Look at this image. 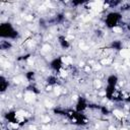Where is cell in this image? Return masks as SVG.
I'll return each instance as SVG.
<instances>
[{
  "instance_id": "8992f818",
  "label": "cell",
  "mask_w": 130,
  "mask_h": 130,
  "mask_svg": "<svg viewBox=\"0 0 130 130\" xmlns=\"http://www.w3.org/2000/svg\"><path fill=\"white\" fill-rule=\"evenodd\" d=\"M58 45L62 50H68L71 47V44L69 42V40L65 37V36H59L58 37Z\"/></svg>"
},
{
  "instance_id": "277c9868",
  "label": "cell",
  "mask_w": 130,
  "mask_h": 130,
  "mask_svg": "<svg viewBox=\"0 0 130 130\" xmlns=\"http://www.w3.org/2000/svg\"><path fill=\"white\" fill-rule=\"evenodd\" d=\"M88 106H89V103L88 101L84 98V96H79L75 103V106H74V110L77 112V113H84L86 110H88Z\"/></svg>"
},
{
  "instance_id": "5b68a950",
  "label": "cell",
  "mask_w": 130,
  "mask_h": 130,
  "mask_svg": "<svg viewBox=\"0 0 130 130\" xmlns=\"http://www.w3.org/2000/svg\"><path fill=\"white\" fill-rule=\"evenodd\" d=\"M119 76L115 73H112V74H109L106 78V83L107 85L106 86H111V87H117L118 84H119Z\"/></svg>"
},
{
  "instance_id": "3957f363",
  "label": "cell",
  "mask_w": 130,
  "mask_h": 130,
  "mask_svg": "<svg viewBox=\"0 0 130 130\" xmlns=\"http://www.w3.org/2000/svg\"><path fill=\"white\" fill-rule=\"evenodd\" d=\"M49 67H50V69H51L54 73L58 74L62 69L66 68L65 62H64V58L61 57V56H58V57L53 58V59L50 61V63H49Z\"/></svg>"
},
{
  "instance_id": "9c48e42d",
  "label": "cell",
  "mask_w": 130,
  "mask_h": 130,
  "mask_svg": "<svg viewBox=\"0 0 130 130\" xmlns=\"http://www.w3.org/2000/svg\"><path fill=\"white\" fill-rule=\"evenodd\" d=\"M0 48H1V50H3V51L11 49V48H12V43H11V41H8V40H1V42H0Z\"/></svg>"
},
{
  "instance_id": "52a82bcc",
  "label": "cell",
  "mask_w": 130,
  "mask_h": 130,
  "mask_svg": "<svg viewBox=\"0 0 130 130\" xmlns=\"http://www.w3.org/2000/svg\"><path fill=\"white\" fill-rule=\"evenodd\" d=\"M109 49H111L115 52H120L123 50V42L121 40H113L110 43Z\"/></svg>"
},
{
  "instance_id": "ba28073f",
  "label": "cell",
  "mask_w": 130,
  "mask_h": 130,
  "mask_svg": "<svg viewBox=\"0 0 130 130\" xmlns=\"http://www.w3.org/2000/svg\"><path fill=\"white\" fill-rule=\"evenodd\" d=\"M9 85H10L9 79H8L6 76H4V75L2 74V75H1V78H0V90H1V92H2V93L5 92V91L8 89Z\"/></svg>"
},
{
  "instance_id": "6da1fadb",
  "label": "cell",
  "mask_w": 130,
  "mask_h": 130,
  "mask_svg": "<svg viewBox=\"0 0 130 130\" xmlns=\"http://www.w3.org/2000/svg\"><path fill=\"white\" fill-rule=\"evenodd\" d=\"M122 20H123V13L117 9V10H111L106 14L104 23L107 28L115 29L120 26Z\"/></svg>"
},
{
  "instance_id": "30bf717a",
  "label": "cell",
  "mask_w": 130,
  "mask_h": 130,
  "mask_svg": "<svg viewBox=\"0 0 130 130\" xmlns=\"http://www.w3.org/2000/svg\"><path fill=\"white\" fill-rule=\"evenodd\" d=\"M77 130H81V129H77Z\"/></svg>"
},
{
  "instance_id": "7a4b0ae2",
  "label": "cell",
  "mask_w": 130,
  "mask_h": 130,
  "mask_svg": "<svg viewBox=\"0 0 130 130\" xmlns=\"http://www.w3.org/2000/svg\"><path fill=\"white\" fill-rule=\"evenodd\" d=\"M18 30L15 28V26L9 22H2L0 24V37L1 40H8V41H14L18 38Z\"/></svg>"
}]
</instances>
